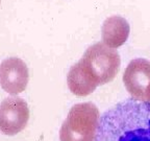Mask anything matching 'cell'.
Wrapping results in <instances>:
<instances>
[{"label": "cell", "instance_id": "1", "mask_svg": "<svg viewBox=\"0 0 150 141\" xmlns=\"http://www.w3.org/2000/svg\"><path fill=\"white\" fill-rule=\"evenodd\" d=\"M94 141H150V103L128 98L103 113Z\"/></svg>", "mask_w": 150, "mask_h": 141}, {"label": "cell", "instance_id": "2", "mask_svg": "<svg viewBox=\"0 0 150 141\" xmlns=\"http://www.w3.org/2000/svg\"><path fill=\"white\" fill-rule=\"evenodd\" d=\"M78 64L98 87L115 78L120 69L121 59L116 49L98 42L86 50Z\"/></svg>", "mask_w": 150, "mask_h": 141}, {"label": "cell", "instance_id": "3", "mask_svg": "<svg viewBox=\"0 0 150 141\" xmlns=\"http://www.w3.org/2000/svg\"><path fill=\"white\" fill-rule=\"evenodd\" d=\"M100 113L93 103H76L59 130V141H94Z\"/></svg>", "mask_w": 150, "mask_h": 141}, {"label": "cell", "instance_id": "4", "mask_svg": "<svg viewBox=\"0 0 150 141\" xmlns=\"http://www.w3.org/2000/svg\"><path fill=\"white\" fill-rule=\"evenodd\" d=\"M28 119L29 109L21 97H6L0 103V133L3 135H17L26 127Z\"/></svg>", "mask_w": 150, "mask_h": 141}, {"label": "cell", "instance_id": "5", "mask_svg": "<svg viewBox=\"0 0 150 141\" xmlns=\"http://www.w3.org/2000/svg\"><path fill=\"white\" fill-rule=\"evenodd\" d=\"M28 78V68L21 59L12 56L0 63V87L13 96L26 89Z\"/></svg>", "mask_w": 150, "mask_h": 141}, {"label": "cell", "instance_id": "6", "mask_svg": "<svg viewBox=\"0 0 150 141\" xmlns=\"http://www.w3.org/2000/svg\"><path fill=\"white\" fill-rule=\"evenodd\" d=\"M149 82L150 62L142 58L130 61L123 74V83L131 97L145 101V91Z\"/></svg>", "mask_w": 150, "mask_h": 141}, {"label": "cell", "instance_id": "7", "mask_svg": "<svg viewBox=\"0 0 150 141\" xmlns=\"http://www.w3.org/2000/svg\"><path fill=\"white\" fill-rule=\"evenodd\" d=\"M130 26L126 19L120 16H112L105 19L101 29L102 43L110 48L122 46L128 39Z\"/></svg>", "mask_w": 150, "mask_h": 141}, {"label": "cell", "instance_id": "8", "mask_svg": "<svg viewBox=\"0 0 150 141\" xmlns=\"http://www.w3.org/2000/svg\"><path fill=\"white\" fill-rule=\"evenodd\" d=\"M67 83L70 91L77 96H87L93 93L97 88L89 75L80 67L78 62L71 66L67 75Z\"/></svg>", "mask_w": 150, "mask_h": 141}, {"label": "cell", "instance_id": "9", "mask_svg": "<svg viewBox=\"0 0 150 141\" xmlns=\"http://www.w3.org/2000/svg\"><path fill=\"white\" fill-rule=\"evenodd\" d=\"M145 100L148 101V103H150V82L146 87V91H145Z\"/></svg>", "mask_w": 150, "mask_h": 141}]
</instances>
